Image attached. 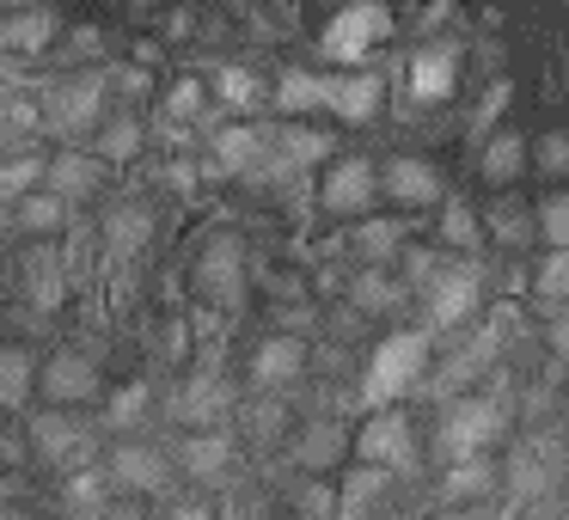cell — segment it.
<instances>
[{
  "instance_id": "obj_42",
  "label": "cell",
  "mask_w": 569,
  "mask_h": 520,
  "mask_svg": "<svg viewBox=\"0 0 569 520\" xmlns=\"http://www.w3.org/2000/svg\"><path fill=\"white\" fill-rule=\"evenodd\" d=\"M441 276H447L441 251H429V246H410V251H405V282H410V288H422V294H429Z\"/></svg>"
},
{
  "instance_id": "obj_47",
  "label": "cell",
  "mask_w": 569,
  "mask_h": 520,
  "mask_svg": "<svg viewBox=\"0 0 569 520\" xmlns=\"http://www.w3.org/2000/svg\"><path fill=\"white\" fill-rule=\"evenodd\" d=\"M26 447H31V441H26V429H7V434H0V459H7L13 471L26 466Z\"/></svg>"
},
{
  "instance_id": "obj_53",
  "label": "cell",
  "mask_w": 569,
  "mask_h": 520,
  "mask_svg": "<svg viewBox=\"0 0 569 520\" xmlns=\"http://www.w3.org/2000/svg\"><path fill=\"white\" fill-rule=\"evenodd\" d=\"M0 520H26V514H19V508H7V514H0Z\"/></svg>"
},
{
  "instance_id": "obj_12",
  "label": "cell",
  "mask_w": 569,
  "mask_h": 520,
  "mask_svg": "<svg viewBox=\"0 0 569 520\" xmlns=\"http://www.w3.org/2000/svg\"><path fill=\"white\" fill-rule=\"evenodd\" d=\"M380 184H386V197H392L398 209H429V202L447 197L441 172H435L422 153H392V160L380 166Z\"/></svg>"
},
{
  "instance_id": "obj_19",
  "label": "cell",
  "mask_w": 569,
  "mask_h": 520,
  "mask_svg": "<svg viewBox=\"0 0 569 520\" xmlns=\"http://www.w3.org/2000/svg\"><path fill=\"white\" fill-rule=\"evenodd\" d=\"M99 184H104V160L99 153H80V148H62L50 160V178H43V190H56V197H68V202L92 197Z\"/></svg>"
},
{
  "instance_id": "obj_28",
  "label": "cell",
  "mask_w": 569,
  "mask_h": 520,
  "mask_svg": "<svg viewBox=\"0 0 569 520\" xmlns=\"http://www.w3.org/2000/svg\"><path fill=\"white\" fill-rule=\"evenodd\" d=\"M214 92H221L227 111H239V123H246L251 111H263V104H276V87H263L251 68H221V74H214Z\"/></svg>"
},
{
  "instance_id": "obj_48",
  "label": "cell",
  "mask_w": 569,
  "mask_h": 520,
  "mask_svg": "<svg viewBox=\"0 0 569 520\" xmlns=\"http://www.w3.org/2000/svg\"><path fill=\"white\" fill-rule=\"evenodd\" d=\"M545 337H551L557 361H569V312H557V319H551V331H545Z\"/></svg>"
},
{
  "instance_id": "obj_52",
  "label": "cell",
  "mask_w": 569,
  "mask_h": 520,
  "mask_svg": "<svg viewBox=\"0 0 569 520\" xmlns=\"http://www.w3.org/2000/svg\"><path fill=\"white\" fill-rule=\"evenodd\" d=\"M104 520H141V514H136V508H111Z\"/></svg>"
},
{
  "instance_id": "obj_20",
  "label": "cell",
  "mask_w": 569,
  "mask_h": 520,
  "mask_svg": "<svg viewBox=\"0 0 569 520\" xmlns=\"http://www.w3.org/2000/svg\"><path fill=\"white\" fill-rule=\"evenodd\" d=\"M502 478H508V471L496 466V459H471V466H447V471H441V514H447V508H471L478 496L502 490Z\"/></svg>"
},
{
  "instance_id": "obj_45",
  "label": "cell",
  "mask_w": 569,
  "mask_h": 520,
  "mask_svg": "<svg viewBox=\"0 0 569 520\" xmlns=\"http://www.w3.org/2000/svg\"><path fill=\"white\" fill-rule=\"evenodd\" d=\"M300 514H307V520H337V490H331V483H319V478H307V483H300Z\"/></svg>"
},
{
  "instance_id": "obj_34",
  "label": "cell",
  "mask_w": 569,
  "mask_h": 520,
  "mask_svg": "<svg viewBox=\"0 0 569 520\" xmlns=\"http://www.w3.org/2000/svg\"><path fill=\"white\" fill-rule=\"evenodd\" d=\"M405 294H410V288L398 282L392 270H361L356 276V307L361 312H398V307H405Z\"/></svg>"
},
{
  "instance_id": "obj_8",
  "label": "cell",
  "mask_w": 569,
  "mask_h": 520,
  "mask_svg": "<svg viewBox=\"0 0 569 520\" xmlns=\"http://www.w3.org/2000/svg\"><path fill=\"white\" fill-rule=\"evenodd\" d=\"M496 349H502V337H496V331H478V337H466V343H453V349H447V361L429 373V398L459 404V392H466L478 373H490ZM466 398H471V392H466Z\"/></svg>"
},
{
  "instance_id": "obj_14",
  "label": "cell",
  "mask_w": 569,
  "mask_h": 520,
  "mask_svg": "<svg viewBox=\"0 0 569 520\" xmlns=\"http://www.w3.org/2000/svg\"><path fill=\"white\" fill-rule=\"evenodd\" d=\"M227 404H233V398H227V386L214 380V373H197V380H184L178 392H166V417H172V422H190V434H197V429H214Z\"/></svg>"
},
{
  "instance_id": "obj_6",
  "label": "cell",
  "mask_w": 569,
  "mask_h": 520,
  "mask_svg": "<svg viewBox=\"0 0 569 520\" xmlns=\"http://www.w3.org/2000/svg\"><path fill=\"white\" fill-rule=\"evenodd\" d=\"M356 453L361 466H380V471H398L417 459V422L405 410H368V422L356 429Z\"/></svg>"
},
{
  "instance_id": "obj_25",
  "label": "cell",
  "mask_w": 569,
  "mask_h": 520,
  "mask_svg": "<svg viewBox=\"0 0 569 520\" xmlns=\"http://www.w3.org/2000/svg\"><path fill=\"white\" fill-rule=\"evenodd\" d=\"M380 74L373 68H361V74H343V80H331V111L343 117V123H368L373 111H380Z\"/></svg>"
},
{
  "instance_id": "obj_10",
  "label": "cell",
  "mask_w": 569,
  "mask_h": 520,
  "mask_svg": "<svg viewBox=\"0 0 569 520\" xmlns=\"http://www.w3.org/2000/svg\"><path fill=\"white\" fill-rule=\"evenodd\" d=\"M104 471H111V483H123V490H148V496L172 490V459H166L160 447H148V441H117Z\"/></svg>"
},
{
  "instance_id": "obj_15",
  "label": "cell",
  "mask_w": 569,
  "mask_h": 520,
  "mask_svg": "<svg viewBox=\"0 0 569 520\" xmlns=\"http://www.w3.org/2000/svg\"><path fill=\"white\" fill-rule=\"evenodd\" d=\"M209 148H214V166H221V172H258V166H270L276 136L258 123H227V129H214Z\"/></svg>"
},
{
  "instance_id": "obj_44",
  "label": "cell",
  "mask_w": 569,
  "mask_h": 520,
  "mask_svg": "<svg viewBox=\"0 0 569 520\" xmlns=\"http://www.w3.org/2000/svg\"><path fill=\"white\" fill-rule=\"evenodd\" d=\"M532 227H539V214H527V209H496V214H490V233L508 239V246H527Z\"/></svg>"
},
{
  "instance_id": "obj_13",
  "label": "cell",
  "mask_w": 569,
  "mask_h": 520,
  "mask_svg": "<svg viewBox=\"0 0 569 520\" xmlns=\"http://www.w3.org/2000/svg\"><path fill=\"white\" fill-rule=\"evenodd\" d=\"M459 87V43H417L410 50V99L435 104V99H453Z\"/></svg>"
},
{
  "instance_id": "obj_38",
  "label": "cell",
  "mask_w": 569,
  "mask_h": 520,
  "mask_svg": "<svg viewBox=\"0 0 569 520\" xmlns=\"http://www.w3.org/2000/svg\"><path fill=\"white\" fill-rule=\"evenodd\" d=\"M62 294H68V282H62V270H56V258H50V251H38V258H31V307L56 312V307H62Z\"/></svg>"
},
{
  "instance_id": "obj_51",
  "label": "cell",
  "mask_w": 569,
  "mask_h": 520,
  "mask_svg": "<svg viewBox=\"0 0 569 520\" xmlns=\"http://www.w3.org/2000/svg\"><path fill=\"white\" fill-rule=\"evenodd\" d=\"M441 520H490V514H483V508H447Z\"/></svg>"
},
{
  "instance_id": "obj_46",
  "label": "cell",
  "mask_w": 569,
  "mask_h": 520,
  "mask_svg": "<svg viewBox=\"0 0 569 520\" xmlns=\"http://www.w3.org/2000/svg\"><path fill=\"white\" fill-rule=\"evenodd\" d=\"M502 111H508V80H496V87L483 92V104H478V129H490Z\"/></svg>"
},
{
  "instance_id": "obj_49",
  "label": "cell",
  "mask_w": 569,
  "mask_h": 520,
  "mask_svg": "<svg viewBox=\"0 0 569 520\" xmlns=\"http://www.w3.org/2000/svg\"><path fill=\"white\" fill-rule=\"evenodd\" d=\"M111 87H123V92H148V74H141V68H123V74H111Z\"/></svg>"
},
{
  "instance_id": "obj_32",
  "label": "cell",
  "mask_w": 569,
  "mask_h": 520,
  "mask_svg": "<svg viewBox=\"0 0 569 520\" xmlns=\"http://www.w3.org/2000/svg\"><path fill=\"white\" fill-rule=\"evenodd\" d=\"M312 104H331V80L312 74V68H288V74L276 80V111L300 117V111H312Z\"/></svg>"
},
{
  "instance_id": "obj_24",
  "label": "cell",
  "mask_w": 569,
  "mask_h": 520,
  "mask_svg": "<svg viewBox=\"0 0 569 520\" xmlns=\"http://www.w3.org/2000/svg\"><path fill=\"white\" fill-rule=\"evenodd\" d=\"M356 246H361V258H368L373 270H386L392 258L410 251V227L398 221V214H368V221L356 227Z\"/></svg>"
},
{
  "instance_id": "obj_18",
  "label": "cell",
  "mask_w": 569,
  "mask_h": 520,
  "mask_svg": "<svg viewBox=\"0 0 569 520\" xmlns=\"http://www.w3.org/2000/svg\"><path fill=\"white\" fill-rule=\"evenodd\" d=\"M386 490H392V471L380 466H356L343 471V490H337V520H373L386 502Z\"/></svg>"
},
{
  "instance_id": "obj_30",
  "label": "cell",
  "mask_w": 569,
  "mask_h": 520,
  "mask_svg": "<svg viewBox=\"0 0 569 520\" xmlns=\"http://www.w3.org/2000/svg\"><path fill=\"white\" fill-rule=\"evenodd\" d=\"M104 239H111V251H141L153 239V209L148 202H117L111 214H104Z\"/></svg>"
},
{
  "instance_id": "obj_40",
  "label": "cell",
  "mask_w": 569,
  "mask_h": 520,
  "mask_svg": "<svg viewBox=\"0 0 569 520\" xmlns=\"http://www.w3.org/2000/svg\"><path fill=\"white\" fill-rule=\"evenodd\" d=\"M539 233H545V246H551V251L569 246V190H557V197L539 202Z\"/></svg>"
},
{
  "instance_id": "obj_41",
  "label": "cell",
  "mask_w": 569,
  "mask_h": 520,
  "mask_svg": "<svg viewBox=\"0 0 569 520\" xmlns=\"http://www.w3.org/2000/svg\"><path fill=\"white\" fill-rule=\"evenodd\" d=\"M166 111H172L178 123H190V117H202V111H209V87H202L197 74H184L172 92H166Z\"/></svg>"
},
{
  "instance_id": "obj_37",
  "label": "cell",
  "mask_w": 569,
  "mask_h": 520,
  "mask_svg": "<svg viewBox=\"0 0 569 520\" xmlns=\"http://www.w3.org/2000/svg\"><path fill=\"white\" fill-rule=\"evenodd\" d=\"M13 221L26 227V233H56V227L68 221V197H56V190H38V197H26L13 209Z\"/></svg>"
},
{
  "instance_id": "obj_50",
  "label": "cell",
  "mask_w": 569,
  "mask_h": 520,
  "mask_svg": "<svg viewBox=\"0 0 569 520\" xmlns=\"http://www.w3.org/2000/svg\"><path fill=\"white\" fill-rule=\"evenodd\" d=\"M166 520H214V514H209V508H202V502H178V508H172V514H166Z\"/></svg>"
},
{
  "instance_id": "obj_11",
  "label": "cell",
  "mask_w": 569,
  "mask_h": 520,
  "mask_svg": "<svg viewBox=\"0 0 569 520\" xmlns=\"http://www.w3.org/2000/svg\"><path fill=\"white\" fill-rule=\"evenodd\" d=\"M43 398L50 404H87V398H99V361L87 356V349H56L50 361H43Z\"/></svg>"
},
{
  "instance_id": "obj_16",
  "label": "cell",
  "mask_w": 569,
  "mask_h": 520,
  "mask_svg": "<svg viewBox=\"0 0 569 520\" xmlns=\"http://www.w3.org/2000/svg\"><path fill=\"white\" fill-rule=\"evenodd\" d=\"M19 429H26V441L38 447V459L43 466H62V459H74L80 453V441H87V429H80L74 417H62V410H31L26 422H19Z\"/></svg>"
},
{
  "instance_id": "obj_35",
  "label": "cell",
  "mask_w": 569,
  "mask_h": 520,
  "mask_svg": "<svg viewBox=\"0 0 569 520\" xmlns=\"http://www.w3.org/2000/svg\"><path fill=\"white\" fill-rule=\"evenodd\" d=\"M92 148H99V160H111V166L136 160V153H141V123H136V117H111V123L92 136Z\"/></svg>"
},
{
  "instance_id": "obj_36",
  "label": "cell",
  "mask_w": 569,
  "mask_h": 520,
  "mask_svg": "<svg viewBox=\"0 0 569 520\" xmlns=\"http://www.w3.org/2000/svg\"><path fill=\"white\" fill-rule=\"evenodd\" d=\"M148 410H153V386H148V380H129V386H117V392H111L104 422H111V429H136Z\"/></svg>"
},
{
  "instance_id": "obj_23",
  "label": "cell",
  "mask_w": 569,
  "mask_h": 520,
  "mask_svg": "<svg viewBox=\"0 0 569 520\" xmlns=\"http://www.w3.org/2000/svg\"><path fill=\"white\" fill-rule=\"evenodd\" d=\"M527 160H532V141L515 136V129H496L478 153V172L490 178V184H515V178L527 172Z\"/></svg>"
},
{
  "instance_id": "obj_3",
  "label": "cell",
  "mask_w": 569,
  "mask_h": 520,
  "mask_svg": "<svg viewBox=\"0 0 569 520\" xmlns=\"http://www.w3.org/2000/svg\"><path fill=\"white\" fill-rule=\"evenodd\" d=\"M104 104H111V74H74L62 80V87L43 99V129H56V136H99L111 117H104Z\"/></svg>"
},
{
  "instance_id": "obj_31",
  "label": "cell",
  "mask_w": 569,
  "mask_h": 520,
  "mask_svg": "<svg viewBox=\"0 0 569 520\" xmlns=\"http://www.w3.org/2000/svg\"><path fill=\"white\" fill-rule=\"evenodd\" d=\"M62 502H68V514L74 520H87V514H111V471H99V466H80L74 478L62 483Z\"/></svg>"
},
{
  "instance_id": "obj_21",
  "label": "cell",
  "mask_w": 569,
  "mask_h": 520,
  "mask_svg": "<svg viewBox=\"0 0 569 520\" xmlns=\"http://www.w3.org/2000/svg\"><path fill=\"white\" fill-rule=\"evenodd\" d=\"M300 368H307V343L288 337V331L263 337V343L251 349V380H258V386H288Z\"/></svg>"
},
{
  "instance_id": "obj_4",
  "label": "cell",
  "mask_w": 569,
  "mask_h": 520,
  "mask_svg": "<svg viewBox=\"0 0 569 520\" xmlns=\"http://www.w3.org/2000/svg\"><path fill=\"white\" fill-rule=\"evenodd\" d=\"M386 31H392V13H386V7H343V13L319 31V56L325 62H349L361 74L368 50L386 38Z\"/></svg>"
},
{
  "instance_id": "obj_9",
  "label": "cell",
  "mask_w": 569,
  "mask_h": 520,
  "mask_svg": "<svg viewBox=\"0 0 569 520\" xmlns=\"http://www.w3.org/2000/svg\"><path fill=\"white\" fill-rule=\"evenodd\" d=\"M483 300V276L471 270V263H459V270H447L441 282L422 294V319H429V331H459V324L478 312Z\"/></svg>"
},
{
  "instance_id": "obj_2",
  "label": "cell",
  "mask_w": 569,
  "mask_h": 520,
  "mask_svg": "<svg viewBox=\"0 0 569 520\" xmlns=\"http://www.w3.org/2000/svg\"><path fill=\"white\" fill-rule=\"evenodd\" d=\"M429 331H392L386 343H373V361H368V386H361V398H368L373 410H392L398 392H410V386L429 380Z\"/></svg>"
},
{
  "instance_id": "obj_39",
  "label": "cell",
  "mask_w": 569,
  "mask_h": 520,
  "mask_svg": "<svg viewBox=\"0 0 569 520\" xmlns=\"http://www.w3.org/2000/svg\"><path fill=\"white\" fill-rule=\"evenodd\" d=\"M532 294L539 300H569V246L539 258V270H532Z\"/></svg>"
},
{
  "instance_id": "obj_17",
  "label": "cell",
  "mask_w": 569,
  "mask_h": 520,
  "mask_svg": "<svg viewBox=\"0 0 569 520\" xmlns=\"http://www.w3.org/2000/svg\"><path fill=\"white\" fill-rule=\"evenodd\" d=\"M356 447V434L343 429L337 417H319V422H307V429L295 434V466H307V471H331V466H343V453Z\"/></svg>"
},
{
  "instance_id": "obj_29",
  "label": "cell",
  "mask_w": 569,
  "mask_h": 520,
  "mask_svg": "<svg viewBox=\"0 0 569 520\" xmlns=\"http://www.w3.org/2000/svg\"><path fill=\"white\" fill-rule=\"evenodd\" d=\"M31 380H43V368L31 361V349H26V343H7V349H0V404H7V410H26Z\"/></svg>"
},
{
  "instance_id": "obj_7",
  "label": "cell",
  "mask_w": 569,
  "mask_h": 520,
  "mask_svg": "<svg viewBox=\"0 0 569 520\" xmlns=\"http://www.w3.org/2000/svg\"><path fill=\"white\" fill-rule=\"evenodd\" d=\"M197 294L214 300V307H233L246 294V246L233 233H214L209 246L197 251Z\"/></svg>"
},
{
  "instance_id": "obj_5",
  "label": "cell",
  "mask_w": 569,
  "mask_h": 520,
  "mask_svg": "<svg viewBox=\"0 0 569 520\" xmlns=\"http://www.w3.org/2000/svg\"><path fill=\"white\" fill-rule=\"evenodd\" d=\"M380 166L373 160H361V153H337L331 166H325V178H319V202L331 214H361L368 221V209H373V197H380Z\"/></svg>"
},
{
  "instance_id": "obj_33",
  "label": "cell",
  "mask_w": 569,
  "mask_h": 520,
  "mask_svg": "<svg viewBox=\"0 0 569 520\" xmlns=\"http://www.w3.org/2000/svg\"><path fill=\"white\" fill-rule=\"evenodd\" d=\"M441 246H453V251H478L483 246V221H478V209H471L466 197L441 202Z\"/></svg>"
},
{
  "instance_id": "obj_43",
  "label": "cell",
  "mask_w": 569,
  "mask_h": 520,
  "mask_svg": "<svg viewBox=\"0 0 569 520\" xmlns=\"http://www.w3.org/2000/svg\"><path fill=\"white\" fill-rule=\"evenodd\" d=\"M532 160H539V172H569V129H545L532 141Z\"/></svg>"
},
{
  "instance_id": "obj_26",
  "label": "cell",
  "mask_w": 569,
  "mask_h": 520,
  "mask_svg": "<svg viewBox=\"0 0 569 520\" xmlns=\"http://www.w3.org/2000/svg\"><path fill=\"white\" fill-rule=\"evenodd\" d=\"M56 31H62V19H56L50 7H31V13H7V19H0V43H7L13 56H38Z\"/></svg>"
},
{
  "instance_id": "obj_22",
  "label": "cell",
  "mask_w": 569,
  "mask_h": 520,
  "mask_svg": "<svg viewBox=\"0 0 569 520\" xmlns=\"http://www.w3.org/2000/svg\"><path fill=\"white\" fill-rule=\"evenodd\" d=\"M178 466L190 471V478H221L227 466H233V434L227 429H197L178 441Z\"/></svg>"
},
{
  "instance_id": "obj_1",
  "label": "cell",
  "mask_w": 569,
  "mask_h": 520,
  "mask_svg": "<svg viewBox=\"0 0 569 520\" xmlns=\"http://www.w3.org/2000/svg\"><path fill=\"white\" fill-rule=\"evenodd\" d=\"M502 434H508V398H502V380H490L483 392L447 404L435 447H441L447 466H471V459H490V447L502 441Z\"/></svg>"
},
{
  "instance_id": "obj_27",
  "label": "cell",
  "mask_w": 569,
  "mask_h": 520,
  "mask_svg": "<svg viewBox=\"0 0 569 520\" xmlns=\"http://www.w3.org/2000/svg\"><path fill=\"white\" fill-rule=\"evenodd\" d=\"M312 160H325V166L337 160L325 129H300V123H295V129H282V136H276V153H270L276 172H300V166H312Z\"/></svg>"
}]
</instances>
